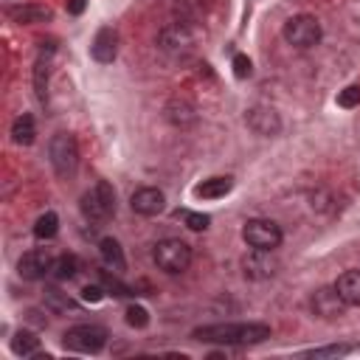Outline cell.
Masks as SVG:
<instances>
[{"label": "cell", "instance_id": "obj_1", "mask_svg": "<svg viewBox=\"0 0 360 360\" xmlns=\"http://www.w3.org/2000/svg\"><path fill=\"white\" fill-rule=\"evenodd\" d=\"M194 340L202 343H222V346H250L262 343L270 338L267 323H211V326H197L191 332Z\"/></svg>", "mask_w": 360, "mask_h": 360}, {"label": "cell", "instance_id": "obj_2", "mask_svg": "<svg viewBox=\"0 0 360 360\" xmlns=\"http://www.w3.org/2000/svg\"><path fill=\"white\" fill-rule=\"evenodd\" d=\"M82 214L87 222H107L115 214V191L110 183L98 180L90 191L82 194Z\"/></svg>", "mask_w": 360, "mask_h": 360}, {"label": "cell", "instance_id": "obj_3", "mask_svg": "<svg viewBox=\"0 0 360 360\" xmlns=\"http://www.w3.org/2000/svg\"><path fill=\"white\" fill-rule=\"evenodd\" d=\"M152 256H155V264L163 273H169V276H177L183 270H188V264H191V248L183 239H174V236L160 239L155 245V253Z\"/></svg>", "mask_w": 360, "mask_h": 360}, {"label": "cell", "instance_id": "obj_4", "mask_svg": "<svg viewBox=\"0 0 360 360\" xmlns=\"http://www.w3.org/2000/svg\"><path fill=\"white\" fill-rule=\"evenodd\" d=\"M62 343H65V349H70V352L96 354V352H101L104 343H107V329H104V326H96V323H79V326H70V329L62 335Z\"/></svg>", "mask_w": 360, "mask_h": 360}, {"label": "cell", "instance_id": "obj_5", "mask_svg": "<svg viewBox=\"0 0 360 360\" xmlns=\"http://www.w3.org/2000/svg\"><path fill=\"white\" fill-rule=\"evenodd\" d=\"M48 155H51L53 172L59 177H70L79 166V146H76V138L70 132H56L48 143Z\"/></svg>", "mask_w": 360, "mask_h": 360}, {"label": "cell", "instance_id": "obj_6", "mask_svg": "<svg viewBox=\"0 0 360 360\" xmlns=\"http://www.w3.org/2000/svg\"><path fill=\"white\" fill-rule=\"evenodd\" d=\"M284 39L292 45V48H301V51H307V48H312V45H318L321 42V22L312 17V14H295V17H290L287 22H284Z\"/></svg>", "mask_w": 360, "mask_h": 360}, {"label": "cell", "instance_id": "obj_7", "mask_svg": "<svg viewBox=\"0 0 360 360\" xmlns=\"http://www.w3.org/2000/svg\"><path fill=\"white\" fill-rule=\"evenodd\" d=\"M242 239L253 248V250H276L281 245V228L273 219H248L242 228Z\"/></svg>", "mask_w": 360, "mask_h": 360}, {"label": "cell", "instance_id": "obj_8", "mask_svg": "<svg viewBox=\"0 0 360 360\" xmlns=\"http://www.w3.org/2000/svg\"><path fill=\"white\" fill-rule=\"evenodd\" d=\"M309 309H312V315H318V318H323V321H335V318L343 315L346 301L338 295L335 284H332V287H318V290L309 295Z\"/></svg>", "mask_w": 360, "mask_h": 360}, {"label": "cell", "instance_id": "obj_9", "mask_svg": "<svg viewBox=\"0 0 360 360\" xmlns=\"http://www.w3.org/2000/svg\"><path fill=\"white\" fill-rule=\"evenodd\" d=\"M51 262H53V259H51L45 250H28V253L20 256L17 273H20L25 281H39V278H45V276L51 273Z\"/></svg>", "mask_w": 360, "mask_h": 360}, {"label": "cell", "instance_id": "obj_10", "mask_svg": "<svg viewBox=\"0 0 360 360\" xmlns=\"http://www.w3.org/2000/svg\"><path fill=\"white\" fill-rule=\"evenodd\" d=\"M163 202H166V197H163V191L155 188V186H143V188H138V191L129 197V208H132L135 214H141V217H155V214H160V211H163Z\"/></svg>", "mask_w": 360, "mask_h": 360}, {"label": "cell", "instance_id": "obj_11", "mask_svg": "<svg viewBox=\"0 0 360 360\" xmlns=\"http://www.w3.org/2000/svg\"><path fill=\"white\" fill-rule=\"evenodd\" d=\"M245 121L256 135H264V138H270V135H276L281 129V118H278V112L273 107H250Z\"/></svg>", "mask_w": 360, "mask_h": 360}, {"label": "cell", "instance_id": "obj_12", "mask_svg": "<svg viewBox=\"0 0 360 360\" xmlns=\"http://www.w3.org/2000/svg\"><path fill=\"white\" fill-rule=\"evenodd\" d=\"M115 53H118V34H115V28H110V25L98 28L96 37H93V45H90V56L96 62H101V65H110L115 59Z\"/></svg>", "mask_w": 360, "mask_h": 360}, {"label": "cell", "instance_id": "obj_13", "mask_svg": "<svg viewBox=\"0 0 360 360\" xmlns=\"http://www.w3.org/2000/svg\"><path fill=\"white\" fill-rule=\"evenodd\" d=\"M242 270L248 278H270L278 270V262L273 259V250H253L250 256L242 259Z\"/></svg>", "mask_w": 360, "mask_h": 360}, {"label": "cell", "instance_id": "obj_14", "mask_svg": "<svg viewBox=\"0 0 360 360\" xmlns=\"http://www.w3.org/2000/svg\"><path fill=\"white\" fill-rule=\"evenodd\" d=\"M338 295L346 301V307H360V270H346L335 281Z\"/></svg>", "mask_w": 360, "mask_h": 360}, {"label": "cell", "instance_id": "obj_15", "mask_svg": "<svg viewBox=\"0 0 360 360\" xmlns=\"http://www.w3.org/2000/svg\"><path fill=\"white\" fill-rule=\"evenodd\" d=\"M231 188H233V177H228V174L225 177H208L200 186H194V197H200V200H219Z\"/></svg>", "mask_w": 360, "mask_h": 360}, {"label": "cell", "instance_id": "obj_16", "mask_svg": "<svg viewBox=\"0 0 360 360\" xmlns=\"http://www.w3.org/2000/svg\"><path fill=\"white\" fill-rule=\"evenodd\" d=\"M98 250H101V259H104V264H107L112 273H121V270L127 267V259H124V250H121L118 239H112V236H104V239L98 242Z\"/></svg>", "mask_w": 360, "mask_h": 360}, {"label": "cell", "instance_id": "obj_17", "mask_svg": "<svg viewBox=\"0 0 360 360\" xmlns=\"http://www.w3.org/2000/svg\"><path fill=\"white\" fill-rule=\"evenodd\" d=\"M34 135H37L34 118H31L28 112L17 115V118H14V124H11V138H14V143H20V146H28V143H34Z\"/></svg>", "mask_w": 360, "mask_h": 360}, {"label": "cell", "instance_id": "obj_18", "mask_svg": "<svg viewBox=\"0 0 360 360\" xmlns=\"http://www.w3.org/2000/svg\"><path fill=\"white\" fill-rule=\"evenodd\" d=\"M76 270H79V262H76V256H68V253H62V256H56L53 262H51V278H56V281H68V278H73L76 276Z\"/></svg>", "mask_w": 360, "mask_h": 360}, {"label": "cell", "instance_id": "obj_19", "mask_svg": "<svg viewBox=\"0 0 360 360\" xmlns=\"http://www.w3.org/2000/svg\"><path fill=\"white\" fill-rule=\"evenodd\" d=\"M11 352L20 354V357H31V354L39 352V338H34V332L20 329V332L14 335V340H11Z\"/></svg>", "mask_w": 360, "mask_h": 360}, {"label": "cell", "instance_id": "obj_20", "mask_svg": "<svg viewBox=\"0 0 360 360\" xmlns=\"http://www.w3.org/2000/svg\"><path fill=\"white\" fill-rule=\"evenodd\" d=\"M8 17L17 20V22H42V20L51 17V11L42 8V6H22V8H11Z\"/></svg>", "mask_w": 360, "mask_h": 360}, {"label": "cell", "instance_id": "obj_21", "mask_svg": "<svg viewBox=\"0 0 360 360\" xmlns=\"http://www.w3.org/2000/svg\"><path fill=\"white\" fill-rule=\"evenodd\" d=\"M56 231H59V217H56L53 211H45V214L37 219V225H34V236H37V239H53Z\"/></svg>", "mask_w": 360, "mask_h": 360}, {"label": "cell", "instance_id": "obj_22", "mask_svg": "<svg viewBox=\"0 0 360 360\" xmlns=\"http://www.w3.org/2000/svg\"><path fill=\"white\" fill-rule=\"evenodd\" d=\"M45 304L53 309V312H62V309H73L76 307V301H70L65 292H59V290H45Z\"/></svg>", "mask_w": 360, "mask_h": 360}, {"label": "cell", "instance_id": "obj_23", "mask_svg": "<svg viewBox=\"0 0 360 360\" xmlns=\"http://www.w3.org/2000/svg\"><path fill=\"white\" fill-rule=\"evenodd\" d=\"M338 104H340L343 110L357 107V104H360V84H349V87H343V90L338 93Z\"/></svg>", "mask_w": 360, "mask_h": 360}, {"label": "cell", "instance_id": "obj_24", "mask_svg": "<svg viewBox=\"0 0 360 360\" xmlns=\"http://www.w3.org/2000/svg\"><path fill=\"white\" fill-rule=\"evenodd\" d=\"M127 323H129V326H135V329H143V326L149 323L146 309H143V307H138V304H129V307H127Z\"/></svg>", "mask_w": 360, "mask_h": 360}, {"label": "cell", "instance_id": "obj_25", "mask_svg": "<svg viewBox=\"0 0 360 360\" xmlns=\"http://www.w3.org/2000/svg\"><path fill=\"white\" fill-rule=\"evenodd\" d=\"M183 219H186V225H188L191 231H205L208 222H211L208 214H197V211H183Z\"/></svg>", "mask_w": 360, "mask_h": 360}, {"label": "cell", "instance_id": "obj_26", "mask_svg": "<svg viewBox=\"0 0 360 360\" xmlns=\"http://www.w3.org/2000/svg\"><path fill=\"white\" fill-rule=\"evenodd\" d=\"M250 70H253L250 59H248L245 53H236V56H233V73H236L239 79H245V76H250Z\"/></svg>", "mask_w": 360, "mask_h": 360}, {"label": "cell", "instance_id": "obj_27", "mask_svg": "<svg viewBox=\"0 0 360 360\" xmlns=\"http://www.w3.org/2000/svg\"><path fill=\"white\" fill-rule=\"evenodd\" d=\"M104 284H87L84 290H82V298L87 301V304H96V301H101L104 298Z\"/></svg>", "mask_w": 360, "mask_h": 360}, {"label": "cell", "instance_id": "obj_28", "mask_svg": "<svg viewBox=\"0 0 360 360\" xmlns=\"http://www.w3.org/2000/svg\"><path fill=\"white\" fill-rule=\"evenodd\" d=\"M352 346H326V349H312L309 354L312 357H340V354H349Z\"/></svg>", "mask_w": 360, "mask_h": 360}, {"label": "cell", "instance_id": "obj_29", "mask_svg": "<svg viewBox=\"0 0 360 360\" xmlns=\"http://www.w3.org/2000/svg\"><path fill=\"white\" fill-rule=\"evenodd\" d=\"M84 6H87V0H68V3H65L68 14H82V11H84Z\"/></svg>", "mask_w": 360, "mask_h": 360}]
</instances>
